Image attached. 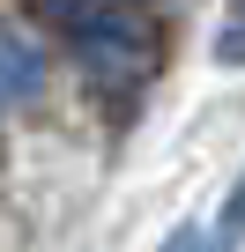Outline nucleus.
Returning <instances> with one entry per match:
<instances>
[{"label": "nucleus", "instance_id": "obj_4", "mask_svg": "<svg viewBox=\"0 0 245 252\" xmlns=\"http://www.w3.org/2000/svg\"><path fill=\"white\" fill-rule=\"evenodd\" d=\"M215 60H245V0H238V15L223 23V37H215Z\"/></svg>", "mask_w": 245, "mask_h": 252}, {"label": "nucleus", "instance_id": "obj_5", "mask_svg": "<svg viewBox=\"0 0 245 252\" xmlns=\"http://www.w3.org/2000/svg\"><path fill=\"white\" fill-rule=\"evenodd\" d=\"M164 252H215V245H208V237H201V230H178V237H171V245H164Z\"/></svg>", "mask_w": 245, "mask_h": 252}, {"label": "nucleus", "instance_id": "obj_3", "mask_svg": "<svg viewBox=\"0 0 245 252\" xmlns=\"http://www.w3.org/2000/svg\"><path fill=\"white\" fill-rule=\"evenodd\" d=\"M238 237H245V178L230 186V200H223V215H215V237H208V245H215V252H230Z\"/></svg>", "mask_w": 245, "mask_h": 252}, {"label": "nucleus", "instance_id": "obj_1", "mask_svg": "<svg viewBox=\"0 0 245 252\" xmlns=\"http://www.w3.org/2000/svg\"><path fill=\"white\" fill-rule=\"evenodd\" d=\"M45 23L67 37V52L111 82V89H134L149 67H156V30L134 15V8H119V0H37Z\"/></svg>", "mask_w": 245, "mask_h": 252}, {"label": "nucleus", "instance_id": "obj_2", "mask_svg": "<svg viewBox=\"0 0 245 252\" xmlns=\"http://www.w3.org/2000/svg\"><path fill=\"white\" fill-rule=\"evenodd\" d=\"M45 89V52L15 30V23H0V111H15Z\"/></svg>", "mask_w": 245, "mask_h": 252}]
</instances>
